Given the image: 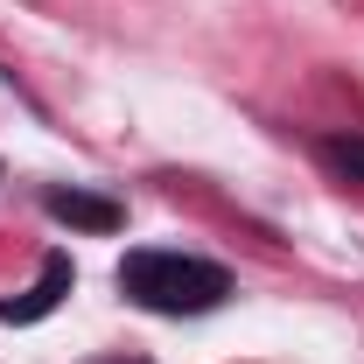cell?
<instances>
[{"mask_svg": "<svg viewBox=\"0 0 364 364\" xmlns=\"http://www.w3.org/2000/svg\"><path fill=\"white\" fill-rule=\"evenodd\" d=\"M49 218H63V225H77V231H119V203L85 196V189H56L49 196Z\"/></svg>", "mask_w": 364, "mask_h": 364, "instance_id": "3", "label": "cell"}, {"mask_svg": "<svg viewBox=\"0 0 364 364\" xmlns=\"http://www.w3.org/2000/svg\"><path fill=\"white\" fill-rule=\"evenodd\" d=\"M119 287L147 316H210L231 294V273L196 259V252H127L119 259Z\"/></svg>", "mask_w": 364, "mask_h": 364, "instance_id": "1", "label": "cell"}, {"mask_svg": "<svg viewBox=\"0 0 364 364\" xmlns=\"http://www.w3.org/2000/svg\"><path fill=\"white\" fill-rule=\"evenodd\" d=\"M127 364H140V358H127Z\"/></svg>", "mask_w": 364, "mask_h": 364, "instance_id": "5", "label": "cell"}, {"mask_svg": "<svg viewBox=\"0 0 364 364\" xmlns=\"http://www.w3.org/2000/svg\"><path fill=\"white\" fill-rule=\"evenodd\" d=\"M322 161L343 182H364V140H322Z\"/></svg>", "mask_w": 364, "mask_h": 364, "instance_id": "4", "label": "cell"}, {"mask_svg": "<svg viewBox=\"0 0 364 364\" xmlns=\"http://www.w3.org/2000/svg\"><path fill=\"white\" fill-rule=\"evenodd\" d=\"M70 280H77V273H70V259L56 252V259L43 267V280H36V287H28L21 301H0V322H43L49 309H56V301L70 294Z\"/></svg>", "mask_w": 364, "mask_h": 364, "instance_id": "2", "label": "cell"}]
</instances>
